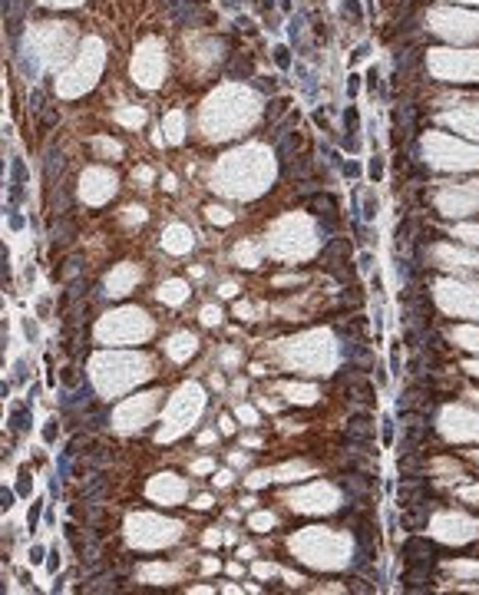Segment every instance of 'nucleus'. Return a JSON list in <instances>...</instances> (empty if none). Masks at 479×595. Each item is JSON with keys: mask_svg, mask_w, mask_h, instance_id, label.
<instances>
[{"mask_svg": "<svg viewBox=\"0 0 479 595\" xmlns=\"http://www.w3.org/2000/svg\"><path fill=\"white\" fill-rule=\"evenodd\" d=\"M390 367H393V374H400V347L390 350Z\"/></svg>", "mask_w": 479, "mask_h": 595, "instance_id": "6e6552de", "label": "nucleus"}, {"mask_svg": "<svg viewBox=\"0 0 479 595\" xmlns=\"http://www.w3.org/2000/svg\"><path fill=\"white\" fill-rule=\"evenodd\" d=\"M380 172H383V162L374 159V162H370V175H374V179H380Z\"/></svg>", "mask_w": 479, "mask_h": 595, "instance_id": "4468645a", "label": "nucleus"}, {"mask_svg": "<svg viewBox=\"0 0 479 595\" xmlns=\"http://www.w3.org/2000/svg\"><path fill=\"white\" fill-rule=\"evenodd\" d=\"M344 10L354 14V17H361V4H357V0H344Z\"/></svg>", "mask_w": 479, "mask_h": 595, "instance_id": "f8f14e48", "label": "nucleus"}, {"mask_svg": "<svg viewBox=\"0 0 479 595\" xmlns=\"http://www.w3.org/2000/svg\"><path fill=\"white\" fill-rule=\"evenodd\" d=\"M274 60H278V66H291V56H288V47H278V50H274Z\"/></svg>", "mask_w": 479, "mask_h": 595, "instance_id": "20e7f679", "label": "nucleus"}, {"mask_svg": "<svg viewBox=\"0 0 479 595\" xmlns=\"http://www.w3.org/2000/svg\"><path fill=\"white\" fill-rule=\"evenodd\" d=\"M23 334H27V341H36V324L30 318H23Z\"/></svg>", "mask_w": 479, "mask_h": 595, "instance_id": "0eeeda50", "label": "nucleus"}, {"mask_svg": "<svg viewBox=\"0 0 479 595\" xmlns=\"http://www.w3.org/2000/svg\"><path fill=\"white\" fill-rule=\"evenodd\" d=\"M14 430H27V407H14Z\"/></svg>", "mask_w": 479, "mask_h": 595, "instance_id": "7ed1b4c3", "label": "nucleus"}, {"mask_svg": "<svg viewBox=\"0 0 479 595\" xmlns=\"http://www.w3.org/2000/svg\"><path fill=\"white\" fill-rule=\"evenodd\" d=\"M30 103H33V109L40 112V109H43V93H40V90H33V93H30Z\"/></svg>", "mask_w": 479, "mask_h": 595, "instance_id": "9d476101", "label": "nucleus"}, {"mask_svg": "<svg viewBox=\"0 0 479 595\" xmlns=\"http://www.w3.org/2000/svg\"><path fill=\"white\" fill-rule=\"evenodd\" d=\"M50 559H47V569H50V572H56V566H60V549H50Z\"/></svg>", "mask_w": 479, "mask_h": 595, "instance_id": "423d86ee", "label": "nucleus"}, {"mask_svg": "<svg viewBox=\"0 0 479 595\" xmlns=\"http://www.w3.org/2000/svg\"><path fill=\"white\" fill-rule=\"evenodd\" d=\"M40 512H43V499H33V506H30V512H27L30 529H36V523H40Z\"/></svg>", "mask_w": 479, "mask_h": 595, "instance_id": "f03ea898", "label": "nucleus"}, {"mask_svg": "<svg viewBox=\"0 0 479 595\" xmlns=\"http://www.w3.org/2000/svg\"><path fill=\"white\" fill-rule=\"evenodd\" d=\"M10 506H14V493L4 490V509H10Z\"/></svg>", "mask_w": 479, "mask_h": 595, "instance_id": "dca6fc26", "label": "nucleus"}, {"mask_svg": "<svg viewBox=\"0 0 479 595\" xmlns=\"http://www.w3.org/2000/svg\"><path fill=\"white\" fill-rule=\"evenodd\" d=\"M357 123H361V119H357V109H347V129L350 133L357 129Z\"/></svg>", "mask_w": 479, "mask_h": 595, "instance_id": "ddd939ff", "label": "nucleus"}, {"mask_svg": "<svg viewBox=\"0 0 479 595\" xmlns=\"http://www.w3.org/2000/svg\"><path fill=\"white\" fill-rule=\"evenodd\" d=\"M370 265H374V255L364 252V255H361V268H364V271H370Z\"/></svg>", "mask_w": 479, "mask_h": 595, "instance_id": "2eb2a0df", "label": "nucleus"}, {"mask_svg": "<svg viewBox=\"0 0 479 595\" xmlns=\"http://www.w3.org/2000/svg\"><path fill=\"white\" fill-rule=\"evenodd\" d=\"M367 83H370V86H380V76H377V70H370V76H367Z\"/></svg>", "mask_w": 479, "mask_h": 595, "instance_id": "f3484780", "label": "nucleus"}, {"mask_svg": "<svg viewBox=\"0 0 479 595\" xmlns=\"http://www.w3.org/2000/svg\"><path fill=\"white\" fill-rule=\"evenodd\" d=\"M377 209H380V205H377V195H374V192H364V209H361V215L370 222V218H377Z\"/></svg>", "mask_w": 479, "mask_h": 595, "instance_id": "f257e3e1", "label": "nucleus"}, {"mask_svg": "<svg viewBox=\"0 0 479 595\" xmlns=\"http://www.w3.org/2000/svg\"><path fill=\"white\" fill-rule=\"evenodd\" d=\"M357 90H361V76H357V73H350V80H347V93L354 96Z\"/></svg>", "mask_w": 479, "mask_h": 595, "instance_id": "1a4fd4ad", "label": "nucleus"}, {"mask_svg": "<svg viewBox=\"0 0 479 595\" xmlns=\"http://www.w3.org/2000/svg\"><path fill=\"white\" fill-rule=\"evenodd\" d=\"M43 440H47V443L56 440V420H47V427H43Z\"/></svg>", "mask_w": 479, "mask_h": 595, "instance_id": "39448f33", "label": "nucleus"}, {"mask_svg": "<svg viewBox=\"0 0 479 595\" xmlns=\"http://www.w3.org/2000/svg\"><path fill=\"white\" fill-rule=\"evenodd\" d=\"M30 562H33V566H40V562H43V546H33V549H30Z\"/></svg>", "mask_w": 479, "mask_h": 595, "instance_id": "9b49d317", "label": "nucleus"}]
</instances>
